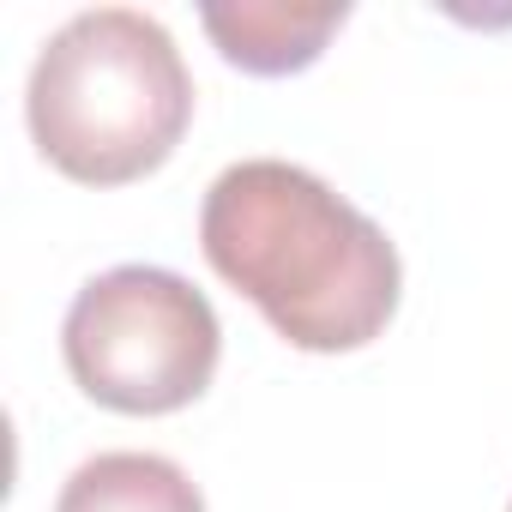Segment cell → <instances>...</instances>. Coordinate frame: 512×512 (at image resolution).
Listing matches in <instances>:
<instances>
[{"mask_svg":"<svg viewBox=\"0 0 512 512\" xmlns=\"http://www.w3.org/2000/svg\"><path fill=\"white\" fill-rule=\"evenodd\" d=\"M61 356L91 404L121 416H169L211 386L223 326L205 290H193L181 272L115 266L73 296Z\"/></svg>","mask_w":512,"mask_h":512,"instance_id":"obj_3","label":"cell"},{"mask_svg":"<svg viewBox=\"0 0 512 512\" xmlns=\"http://www.w3.org/2000/svg\"><path fill=\"white\" fill-rule=\"evenodd\" d=\"M55 512H205V494L163 452H97L67 476Z\"/></svg>","mask_w":512,"mask_h":512,"instance_id":"obj_5","label":"cell"},{"mask_svg":"<svg viewBox=\"0 0 512 512\" xmlns=\"http://www.w3.org/2000/svg\"><path fill=\"white\" fill-rule=\"evenodd\" d=\"M350 7L326 0V7H290V0H241V7H205L199 25L217 43V55L253 79H284L302 73L326 55V43L344 31Z\"/></svg>","mask_w":512,"mask_h":512,"instance_id":"obj_4","label":"cell"},{"mask_svg":"<svg viewBox=\"0 0 512 512\" xmlns=\"http://www.w3.org/2000/svg\"><path fill=\"white\" fill-rule=\"evenodd\" d=\"M37 151L85 181V187H127L169 163L193 121V73L175 37L133 7H97L67 19L25 91Z\"/></svg>","mask_w":512,"mask_h":512,"instance_id":"obj_2","label":"cell"},{"mask_svg":"<svg viewBox=\"0 0 512 512\" xmlns=\"http://www.w3.org/2000/svg\"><path fill=\"white\" fill-rule=\"evenodd\" d=\"M506 512H512V506H506Z\"/></svg>","mask_w":512,"mask_h":512,"instance_id":"obj_6","label":"cell"},{"mask_svg":"<svg viewBox=\"0 0 512 512\" xmlns=\"http://www.w3.org/2000/svg\"><path fill=\"white\" fill-rule=\"evenodd\" d=\"M199 247L296 350H362L398 314L404 266L392 235L302 163H229L205 193Z\"/></svg>","mask_w":512,"mask_h":512,"instance_id":"obj_1","label":"cell"}]
</instances>
